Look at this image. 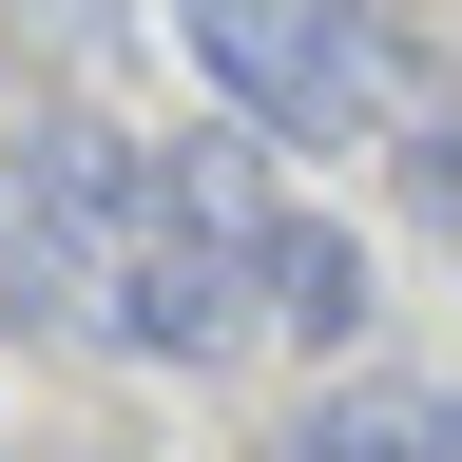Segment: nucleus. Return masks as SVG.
<instances>
[{"mask_svg": "<svg viewBox=\"0 0 462 462\" xmlns=\"http://www.w3.org/2000/svg\"><path fill=\"white\" fill-rule=\"evenodd\" d=\"M58 309H78V270H58V251H39V231H20V212H0V328H58Z\"/></svg>", "mask_w": 462, "mask_h": 462, "instance_id": "0eeeda50", "label": "nucleus"}, {"mask_svg": "<svg viewBox=\"0 0 462 462\" xmlns=\"http://www.w3.org/2000/svg\"><path fill=\"white\" fill-rule=\"evenodd\" d=\"M78 309H97L116 346H154V366H212V346H251V289H231L173 212H135V231H116V270L78 289Z\"/></svg>", "mask_w": 462, "mask_h": 462, "instance_id": "7ed1b4c3", "label": "nucleus"}, {"mask_svg": "<svg viewBox=\"0 0 462 462\" xmlns=\"http://www.w3.org/2000/svg\"><path fill=\"white\" fill-rule=\"evenodd\" d=\"M173 39L212 58L231 116H270V135H385L404 97V39L366 20V0H173Z\"/></svg>", "mask_w": 462, "mask_h": 462, "instance_id": "f257e3e1", "label": "nucleus"}, {"mask_svg": "<svg viewBox=\"0 0 462 462\" xmlns=\"http://www.w3.org/2000/svg\"><path fill=\"white\" fill-rule=\"evenodd\" d=\"M0 212H20L39 251H58V270L97 289V270H116V231L154 212V154L116 135V116H78V97H39L20 135H0Z\"/></svg>", "mask_w": 462, "mask_h": 462, "instance_id": "f03ea898", "label": "nucleus"}, {"mask_svg": "<svg viewBox=\"0 0 462 462\" xmlns=\"http://www.w3.org/2000/svg\"><path fill=\"white\" fill-rule=\"evenodd\" d=\"M270 328H289V346H346V328H366V251H346L328 212L270 251Z\"/></svg>", "mask_w": 462, "mask_h": 462, "instance_id": "20e7f679", "label": "nucleus"}, {"mask_svg": "<svg viewBox=\"0 0 462 462\" xmlns=\"http://www.w3.org/2000/svg\"><path fill=\"white\" fill-rule=\"evenodd\" d=\"M289 462H443V424H424L404 385H328V404H309V443H289Z\"/></svg>", "mask_w": 462, "mask_h": 462, "instance_id": "39448f33", "label": "nucleus"}, {"mask_svg": "<svg viewBox=\"0 0 462 462\" xmlns=\"http://www.w3.org/2000/svg\"><path fill=\"white\" fill-rule=\"evenodd\" d=\"M20 20H39V39H58V58H97V0H20Z\"/></svg>", "mask_w": 462, "mask_h": 462, "instance_id": "6e6552de", "label": "nucleus"}, {"mask_svg": "<svg viewBox=\"0 0 462 462\" xmlns=\"http://www.w3.org/2000/svg\"><path fill=\"white\" fill-rule=\"evenodd\" d=\"M385 173H404V212L462 231V97H404V116H385Z\"/></svg>", "mask_w": 462, "mask_h": 462, "instance_id": "423d86ee", "label": "nucleus"}]
</instances>
